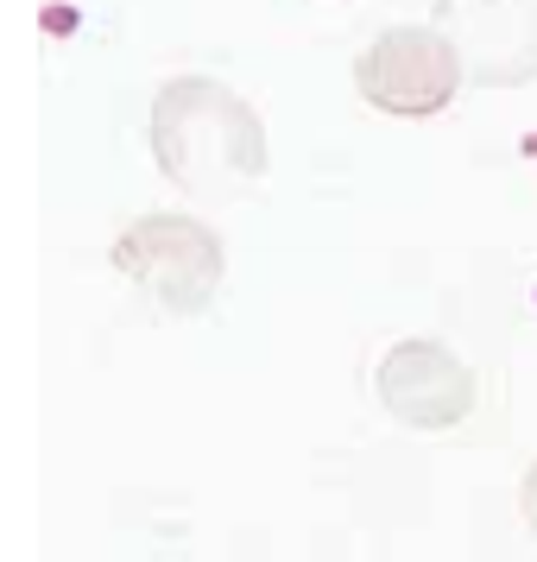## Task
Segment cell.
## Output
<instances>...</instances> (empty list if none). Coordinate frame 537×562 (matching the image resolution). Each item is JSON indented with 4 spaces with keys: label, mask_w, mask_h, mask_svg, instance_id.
<instances>
[{
    "label": "cell",
    "mask_w": 537,
    "mask_h": 562,
    "mask_svg": "<svg viewBox=\"0 0 537 562\" xmlns=\"http://www.w3.org/2000/svg\"><path fill=\"white\" fill-rule=\"evenodd\" d=\"M158 171L197 203H240L266 178V121L215 77H171L146 121Z\"/></svg>",
    "instance_id": "obj_1"
},
{
    "label": "cell",
    "mask_w": 537,
    "mask_h": 562,
    "mask_svg": "<svg viewBox=\"0 0 537 562\" xmlns=\"http://www.w3.org/2000/svg\"><path fill=\"white\" fill-rule=\"evenodd\" d=\"M114 266L127 272L165 316H203L222 291L228 254L222 234L197 215H139L114 240Z\"/></svg>",
    "instance_id": "obj_2"
},
{
    "label": "cell",
    "mask_w": 537,
    "mask_h": 562,
    "mask_svg": "<svg viewBox=\"0 0 537 562\" xmlns=\"http://www.w3.org/2000/svg\"><path fill=\"white\" fill-rule=\"evenodd\" d=\"M468 82L461 52L443 26H385L367 52L355 57V89L367 108L399 114V121H430L456 102Z\"/></svg>",
    "instance_id": "obj_3"
},
{
    "label": "cell",
    "mask_w": 537,
    "mask_h": 562,
    "mask_svg": "<svg viewBox=\"0 0 537 562\" xmlns=\"http://www.w3.org/2000/svg\"><path fill=\"white\" fill-rule=\"evenodd\" d=\"M436 26L449 32L474 89L537 82V0H436Z\"/></svg>",
    "instance_id": "obj_4"
},
{
    "label": "cell",
    "mask_w": 537,
    "mask_h": 562,
    "mask_svg": "<svg viewBox=\"0 0 537 562\" xmlns=\"http://www.w3.org/2000/svg\"><path fill=\"white\" fill-rule=\"evenodd\" d=\"M373 392L405 430H456L474 417V373L443 341H392L373 373Z\"/></svg>",
    "instance_id": "obj_5"
},
{
    "label": "cell",
    "mask_w": 537,
    "mask_h": 562,
    "mask_svg": "<svg viewBox=\"0 0 537 562\" xmlns=\"http://www.w3.org/2000/svg\"><path fill=\"white\" fill-rule=\"evenodd\" d=\"M518 512H525V525H532V537H537V461L525 468V481H518Z\"/></svg>",
    "instance_id": "obj_6"
}]
</instances>
